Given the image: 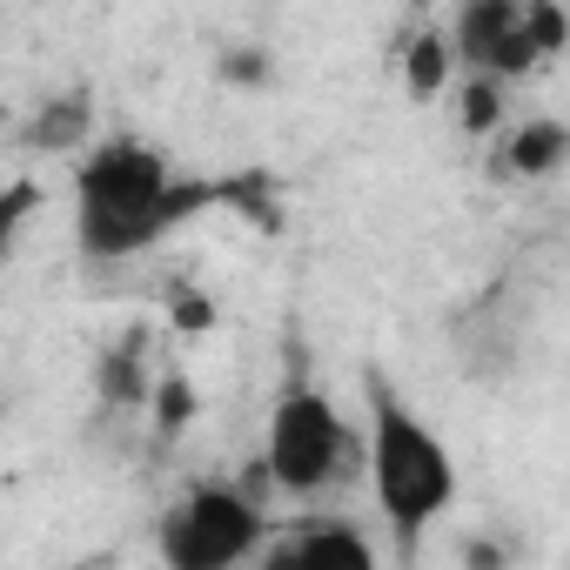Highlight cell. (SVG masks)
Masks as SVG:
<instances>
[{"mask_svg":"<svg viewBox=\"0 0 570 570\" xmlns=\"http://www.w3.org/2000/svg\"><path fill=\"white\" fill-rule=\"evenodd\" d=\"M222 202H235L228 181L181 175L168 148L141 135H101L75 161V248L88 262H128Z\"/></svg>","mask_w":570,"mask_h":570,"instance_id":"1","label":"cell"},{"mask_svg":"<svg viewBox=\"0 0 570 570\" xmlns=\"http://www.w3.org/2000/svg\"><path fill=\"white\" fill-rule=\"evenodd\" d=\"M370 490H376V510L396 537V550H416L430 523L450 517L456 503V456L450 443L383 383H370Z\"/></svg>","mask_w":570,"mask_h":570,"instance_id":"2","label":"cell"},{"mask_svg":"<svg viewBox=\"0 0 570 570\" xmlns=\"http://www.w3.org/2000/svg\"><path fill=\"white\" fill-rule=\"evenodd\" d=\"M356 456H370V443L356 450V430L350 416L323 396V390H282L275 410H268V430H262V470L275 490H289V497H323L336 490Z\"/></svg>","mask_w":570,"mask_h":570,"instance_id":"3","label":"cell"},{"mask_svg":"<svg viewBox=\"0 0 570 570\" xmlns=\"http://www.w3.org/2000/svg\"><path fill=\"white\" fill-rule=\"evenodd\" d=\"M262 543L268 510L242 483H188L155 523V550L168 570H242L262 557Z\"/></svg>","mask_w":570,"mask_h":570,"instance_id":"4","label":"cell"},{"mask_svg":"<svg viewBox=\"0 0 570 570\" xmlns=\"http://www.w3.org/2000/svg\"><path fill=\"white\" fill-rule=\"evenodd\" d=\"M443 35L456 48V68L510 88L570 48V14L557 0H463Z\"/></svg>","mask_w":570,"mask_h":570,"instance_id":"5","label":"cell"},{"mask_svg":"<svg viewBox=\"0 0 570 570\" xmlns=\"http://www.w3.org/2000/svg\"><path fill=\"white\" fill-rule=\"evenodd\" d=\"M262 570H376V550H370L363 523H350V517H309L282 543H268Z\"/></svg>","mask_w":570,"mask_h":570,"instance_id":"6","label":"cell"},{"mask_svg":"<svg viewBox=\"0 0 570 570\" xmlns=\"http://www.w3.org/2000/svg\"><path fill=\"white\" fill-rule=\"evenodd\" d=\"M101 135H95V95L88 88H61V95H48L35 115H28V128H21V148L28 155H88Z\"/></svg>","mask_w":570,"mask_h":570,"instance_id":"7","label":"cell"},{"mask_svg":"<svg viewBox=\"0 0 570 570\" xmlns=\"http://www.w3.org/2000/svg\"><path fill=\"white\" fill-rule=\"evenodd\" d=\"M497 168L517 175V181H550V175H563V168H570V121H557V115L517 121V128L503 135V148H497Z\"/></svg>","mask_w":570,"mask_h":570,"instance_id":"8","label":"cell"},{"mask_svg":"<svg viewBox=\"0 0 570 570\" xmlns=\"http://www.w3.org/2000/svg\"><path fill=\"white\" fill-rule=\"evenodd\" d=\"M450 75H456V48H450V35H416L410 41V55H403V88H410V101H436L443 88H450Z\"/></svg>","mask_w":570,"mask_h":570,"instance_id":"9","label":"cell"},{"mask_svg":"<svg viewBox=\"0 0 570 570\" xmlns=\"http://www.w3.org/2000/svg\"><path fill=\"white\" fill-rule=\"evenodd\" d=\"M503 81H490V75H463L456 81V128L463 135H497L503 128Z\"/></svg>","mask_w":570,"mask_h":570,"instance_id":"10","label":"cell"},{"mask_svg":"<svg viewBox=\"0 0 570 570\" xmlns=\"http://www.w3.org/2000/svg\"><path fill=\"white\" fill-rule=\"evenodd\" d=\"M222 81H268V55H255V48L228 55V61H222Z\"/></svg>","mask_w":570,"mask_h":570,"instance_id":"11","label":"cell"}]
</instances>
